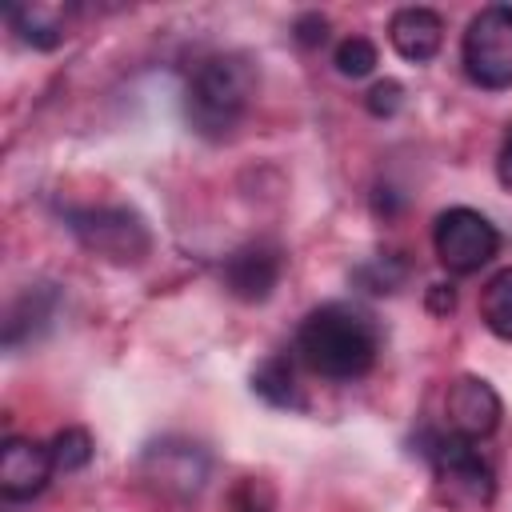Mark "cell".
I'll list each match as a JSON object with an SVG mask.
<instances>
[{"label":"cell","instance_id":"obj_3","mask_svg":"<svg viewBox=\"0 0 512 512\" xmlns=\"http://www.w3.org/2000/svg\"><path fill=\"white\" fill-rule=\"evenodd\" d=\"M424 460L432 464V488L436 500L452 512H488L496 500V472L484 460L480 444L448 436V432H424L420 440Z\"/></svg>","mask_w":512,"mask_h":512},{"label":"cell","instance_id":"obj_2","mask_svg":"<svg viewBox=\"0 0 512 512\" xmlns=\"http://www.w3.org/2000/svg\"><path fill=\"white\" fill-rule=\"evenodd\" d=\"M256 84H260V72L244 52L204 56L192 68L188 88H184L188 124L208 140L232 136V128L244 120L248 104L256 100Z\"/></svg>","mask_w":512,"mask_h":512},{"label":"cell","instance_id":"obj_13","mask_svg":"<svg viewBox=\"0 0 512 512\" xmlns=\"http://www.w3.org/2000/svg\"><path fill=\"white\" fill-rule=\"evenodd\" d=\"M252 392L272 404V408H300V384H296V372H292V360L284 352L276 356H264L256 368H252Z\"/></svg>","mask_w":512,"mask_h":512},{"label":"cell","instance_id":"obj_1","mask_svg":"<svg viewBox=\"0 0 512 512\" xmlns=\"http://www.w3.org/2000/svg\"><path fill=\"white\" fill-rule=\"evenodd\" d=\"M296 356L308 372L348 384L372 372L380 356V324L360 304L328 300L312 308L296 328Z\"/></svg>","mask_w":512,"mask_h":512},{"label":"cell","instance_id":"obj_6","mask_svg":"<svg viewBox=\"0 0 512 512\" xmlns=\"http://www.w3.org/2000/svg\"><path fill=\"white\" fill-rule=\"evenodd\" d=\"M432 248H436V260L452 276H472V272H480L484 264L496 260L500 232H496V224L484 212L456 204V208H448V212L436 216Z\"/></svg>","mask_w":512,"mask_h":512},{"label":"cell","instance_id":"obj_10","mask_svg":"<svg viewBox=\"0 0 512 512\" xmlns=\"http://www.w3.org/2000/svg\"><path fill=\"white\" fill-rule=\"evenodd\" d=\"M56 472V460H52V448L40 444V440H28V436H8L4 440V452H0V496L20 504V500H32L48 488Z\"/></svg>","mask_w":512,"mask_h":512},{"label":"cell","instance_id":"obj_22","mask_svg":"<svg viewBox=\"0 0 512 512\" xmlns=\"http://www.w3.org/2000/svg\"><path fill=\"white\" fill-rule=\"evenodd\" d=\"M424 304H428L432 316H448L456 308V288L452 284H432L428 296H424Z\"/></svg>","mask_w":512,"mask_h":512},{"label":"cell","instance_id":"obj_4","mask_svg":"<svg viewBox=\"0 0 512 512\" xmlns=\"http://www.w3.org/2000/svg\"><path fill=\"white\" fill-rule=\"evenodd\" d=\"M68 232L96 256L112 264H140L152 252V232L136 208L96 204V208H64Z\"/></svg>","mask_w":512,"mask_h":512},{"label":"cell","instance_id":"obj_5","mask_svg":"<svg viewBox=\"0 0 512 512\" xmlns=\"http://www.w3.org/2000/svg\"><path fill=\"white\" fill-rule=\"evenodd\" d=\"M460 64L468 80L484 92L512 88V4L480 8L460 40Z\"/></svg>","mask_w":512,"mask_h":512},{"label":"cell","instance_id":"obj_17","mask_svg":"<svg viewBox=\"0 0 512 512\" xmlns=\"http://www.w3.org/2000/svg\"><path fill=\"white\" fill-rule=\"evenodd\" d=\"M332 64H336L340 76H348V80H364V76L376 72L380 52H376V44H372L368 36H344V40L336 44Z\"/></svg>","mask_w":512,"mask_h":512},{"label":"cell","instance_id":"obj_9","mask_svg":"<svg viewBox=\"0 0 512 512\" xmlns=\"http://www.w3.org/2000/svg\"><path fill=\"white\" fill-rule=\"evenodd\" d=\"M284 276V252L272 240H248L224 260V288L244 304H264Z\"/></svg>","mask_w":512,"mask_h":512},{"label":"cell","instance_id":"obj_19","mask_svg":"<svg viewBox=\"0 0 512 512\" xmlns=\"http://www.w3.org/2000/svg\"><path fill=\"white\" fill-rule=\"evenodd\" d=\"M276 500H272V488L256 476H244L236 488H232V512H272Z\"/></svg>","mask_w":512,"mask_h":512},{"label":"cell","instance_id":"obj_15","mask_svg":"<svg viewBox=\"0 0 512 512\" xmlns=\"http://www.w3.org/2000/svg\"><path fill=\"white\" fill-rule=\"evenodd\" d=\"M52 312H56V292H52V284H36V288H28V292L8 308V320H4V344L16 348L20 336H24L20 328L32 324V332H36V328H44V324L52 320Z\"/></svg>","mask_w":512,"mask_h":512},{"label":"cell","instance_id":"obj_21","mask_svg":"<svg viewBox=\"0 0 512 512\" xmlns=\"http://www.w3.org/2000/svg\"><path fill=\"white\" fill-rule=\"evenodd\" d=\"M292 36H296L300 48H316V44H324V40H328V16H320V12H304V16H296Z\"/></svg>","mask_w":512,"mask_h":512},{"label":"cell","instance_id":"obj_14","mask_svg":"<svg viewBox=\"0 0 512 512\" xmlns=\"http://www.w3.org/2000/svg\"><path fill=\"white\" fill-rule=\"evenodd\" d=\"M412 264L400 252H384V256H368L364 264L352 268V284L368 296H392L396 288H404Z\"/></svg>","mask_w":512,"mask_h":512},{"label":"cell","instance_id":"obj_20","mask_svg":"<svg viewBox=\"0 0 512 512\" xmlns=\"http://www.w3.org/2000/svg\"><path fill=\"white\" fill-rule=\"evenodd\" d=\"M400 104H404V84H400V80H376V84L368 88V96H364V108H368L372 116H380V120L396 116Z\"/></svg>","mask_w":512,"mask_h":512},{"label":"cell","instance_id":"obj_23","mask_svg":"<svg viewBox=\"0 0 512 512\" xmlns=\"http://www.w3.org/2000/svg\"><path fill=\"white\" fill-rule=\"evenodd\" d=\"M496 176H500V184L512 192V128H508V136L500 140V152H496Z\"/></svg>","mask_w":512,"mask_h":512},{"label":"cell","instance_id":"obj_16","mask_svg":"<svg viewBox=\"0 0 512 512\" xmlns=\"http://www.w3.org/2000/svg\"><path fill=\"white\" fill-rule=\"evenodd\" d=\"M480 320L492 336L512 344V268H500L480 292Z\"/></svg>","mask_w":512,"mask_h":512},{"label":"cell","instance_id":"obj_8","mask_svg":"<svg viewBox=\"0 0 512 512\" xmlns=\"http://www.w3.org/2000/svg\"><path fill=\"white\" fill-rule=\"evenodd\" d=\"M500 416H504V404L484 376H456L444 392V428L440 432L480 444L484 436H492L500 428Z\"/></svg>","mask_w":512,"mask_h":512},{"label":"cell","instance_id":"obj_7","mask_svg":"<svg viewBox=\"0 0 512 512\" xmlns=\"http://www.w3.org/2000/svg\"><path fill=\"white\" fill-rule=\"evenodd\" d=\"M208 452L184 436H160L140 456V476L168 500H192L208 480Z\"/></svg>","mask_w":512,"mask_h":512},{"label":"cell","instance_id":"obj_11","mask_svg":"<svg viewBox=\"0 0 512 512\" xmlns=\"http://www.w3.org/2000/svg\"><path fill=\"white\" fill-rule=\"evenodd\" d=\"M388 40L408 64H428L444 44V16L432 8H400L388 20Z\"/></svg>","mask_w":512,"mask_h":512},{"label":"cell","instance_id":"obj_18","mask_svg":"<svg viewBox=\"0 0 512 512\" xmlns=\"http://www.w3.org/2000/svg\"><path fill=\"white\" fill-rule=\"evenodd\" d=\"M52 460H56V472H80L88 460H92V436L88 428H60L52 436Z\"/></svg>","mask_w":512,"mask_h":512},{"label":"cell","instance_id":"obj_12","mask_svg":"<svg viewBox=\"0 0 512 512\" xmlns=\"http://www.w3.org/2000/svg\"><path fill=\"white\" fill-rule=\"evenodd\" d=\"M68 16H72V8L48 4V0H24V4L4 8V20L12 24V32L36 52H52L68 40Z\"/></svg>","mask_w":512,"mask_h":512}]
</instances>
